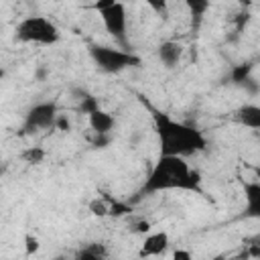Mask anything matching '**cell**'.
<instances>
[{
    "instance_id": "d6986e66",
    "label": "cell",
    "mask_w": 260,
    "mask_h": 260,
    "mask_svg": "<svg viewBox=\"0 0 260 260\" xmlns=\"http://www.w3.org/2000/svg\"><path fill=\"white\" fill-rule=\"evenodd\" d=\"M171 260H195V258H193L191 250H187V248H175L173 254H171Z\"/></svg>"
},
{
    "instance_id": "ba28073f",
    "label": "cell",
    "mask_w": 260,
    "mask_h": 260,
    "mask_svg": "<svg viewBox=\"0 0 260 260\" xmlns=\"http://www.w3.org/2000/svg\"><path fill=\"white\" fill-rule=\"evenodd\" d=\"M87 124H89V128H91L93 134L110 136V132H112V128H114L116 122H114V116H112L110 112L98 108V110H93L91 114H87Z\"/></svg>"
},
{
    "instance_id": "e0dca14e",
    "label": "cell",
    "mask_w": 260,
    "mask_h": 260,
    "mask_svg": "<svg viewBox=\"0 0 260 260\" xmlns=\"http://www.w3.org/2000/svg\"><path fill=\"white\" fill-rule=\"evenodd\" d=\"M150 228H152V223H150L148 219H136V221L130 223V230H132L134 234H142V236H146V234L150 232Z\"/></svg>"
},
{
    "instance_id": "4fadbf2b",
    "label": "cell",
    "mask_w": 260,
    "mask_h": 260,
    "mask_svg": "<svg viewBox=\"0 0 260 260\" xmlns=\"http://www.w3.org/2000/svg\"><path fill=\"white\" fill-rule=\"evenodd\" d=\"M87 211L95 217H108V211H110V201L104 199V197H93L89 203H87Z\"/></svg>"
},
{
    "instance_id": "d4e9b609",
    "label": "cell",
    "mask_w": 260,
    "mask_h": 260,
    "mask_svg": "<svg viewBox=\"0 0 260 260\" xmlns=\"http://www.w3.org/2000/svg\"><path fill=\"white\" fill-rule=\"evenodd\" d=\"M0 175H2V162H0Z\"/></svg>"
},
{
    "instance_id": "603a6c76",
    "label": "cell",
    "mask_w": 260,
    "mask_h": 260,
    "mask_svg": "<svg viewBox=\"0 0 260 260\" xmlns=\"http://www.w3.org/2000/svg\"><path fill=\"white\" fill-rule=\"evenodd\" d=\"M211 260H230V258H228V256H223V254H219V256H213Z\"/></svg>"
},
{
    "instance_id": "6da1fadb",
    "label": "cell",
    "mask_w": 260,
    "mask_h": 260,
    "mask_svg": "<svg viewBox=\"0 0 260 260\" xmlns=\"http://www.w3.org/2000/svg\"><path fill=\"white\" fill-rule=\"evenodd\" d=\"M197 191L201 193V175L191 169V165L181 156H158L154 167L150 169L144 185V193H160V191Z\"/></svg>"
},
{
    "instance_id": "ac0fdd59",
    "label": "cell",
    "mask_w": 260,
    "mask_h": 260,
    "mask_svg": "<svg viewBox=\"0 0 260 260\" xmlns=\"http://www.w3.org/2000/svg\"><path fill=\"white\" fill-rule=\"evenodd\" d=\"M85 114H91L93 110H98L100 106H98V100L95 98H91V95H85V98H81V106H79Z\"/></svg>"
},
{
    "instance_id": "7a4b0ae2",
    "label": "cell",
    "mask_w": 260,
    "mask_h": 260,
    "mask_svg": "<svg viewBox=\"0 0 260 260\" xmlns=\"http://www.w3.org/2000/svg\"><path fill=\"white\" fill-rule=\"evenodd\" d=\"M154 130L158 136V146L162 156H191L207 146L201 130L171 118L169 114L154 112Z\"/></svg>"
},
{
    "instance_id": "7402d4cb",
    "label": "cell",
    "mask_w": 260,
    "mask_h": 260,
    "mask_svg": "<svg viewBox=\"0 0 260 260\" xmlns=\"http://www.w3.org/2000/svg\"><path fill=\"white\" fill-rule=\"evenodd\" d=\"M148 6H150V8H154V10H158L160 14H165V12H167V2H148Z\"/></svg>"
},
{
    "instance_id": "277c9868",
    "label": "cell",
    "mask_w": 260,
    "mask_h": 260,
    "mask_svg": "<svg viewBox=\"0 0 260 260\" xmlns=\"http://www.w3.org/2000/svg\"><path fill=\"white\" fill-rule=\"evenodd\" d=\"M89 55H91L93 63L106 73H120V71L130 69L140 63V57H136L134 53H130L126 49L108 47V45H93L89 49Z\"/></svg>"
},
{
    "instance_id": "cb8c5ba5",
    "label": "cell",
    "mask_w": 260,
    "mask_h": 260,
    "mask_svg": "<svg viewBox=\"0 0 260 260\" xmlns=\"http://www.w3.org/2000/svg\"><path fill=\"white\" fill-rule=\"evenodd\" d=\"M2 75H4V71H2V69H0V77H2Z\"/></svg>"
},
{
    "instance_id": "30bf717a",
    "label": "cell",
    "mask_w": 260,
    "mask_h": 260,
    "mask_svg": "<svg viewBox=\"0 0 260 260\" xmlns=\"http://www.w3.org/2000/svg\"><path fill=\"white\" fill-rule=\"evenodd\" d=\"M236 120L246 128L258 130L260 128V108L256 104H244L242 108L236 110Z\"/></svg>"
},
{
    "instance_id": "5b68a950",
    "label": "cell",
    "mask_w": 260,
    "mask_h": 260,
    "mask_svg": "<svg viewBox=\"0 0 260 260\" xmlns=\"http://www.w3.org/2000/svg\"><path fill=\"white\" fill-rule=\"evenodd\" d=\"M100 12V18L104 22V28L118 41V43H126V28H128V14H126V6L122 2H98L93 6Z\"/></svg>"
},
{
    "instance_id": "ffe728a7",
    "label": "cell",
    "mask_w": 260,
    "mask_h": 260,
    "mask_svg": "<svg viewBox=\"0 0 260 260\" xmlns=\"http://www.w3.org/2000/svg\"><path fill=\"white\" fill-rule=\"evenodd\" d=\"M187 6H189V10L193 12V16H197V18H201V14L209 8V4H207V2H189Z\"/></svg>"
},
{
    "instance_id": "44dd1931",
    "label": "cell",
    "mask_w": 260,
    "mask_h": 260,
    "mask_svg": "<svg viewBox=\"0 0 260 260\" xmlns=\"http://www.w3.org/2000/svg\"><path fill=\"white\" fill-rule=\"evenodd\" d=\"M55 128H59V130H69L71 128V124H69V118L65 116V114H57V118H55Z\"/></svg>"
},
{
    "instance_id": "2e32d148",
    "label": "cell",
    "mask_w": 260,
    "mask_h": 260,
    "mask_svg": "<svg viewBox=\"0 0 260 260\" xmlns=\"http://www.w3.org/2000/svg\"><path fill=\"white\" fill-rule=\"evenodd\" d=\"M22 246H24V254L26 256H35L41 250V240L35 234H26L24 240H22Z\"/></svg>"
},
{
    "instance_id": "3957f363",
    "label": "cell",
    "mask_w": 260,
    "mask_h": 260,
    "mask_svg": "<svg viewBox=\"0 0 260 260\" xmlns=\"http://www.w3.org/2000/svg\"><path fill=\"white\" fill-rule=\"evenodd\" d=\"M16 39L32 45H55L61 39V32L51 18L32 14V16H24L16 24Z\"/></svg>"
},
{
    "instance_id": "8fae6325",
    "label": "cell",
    "mask_w": 260,
    "mask_h": 260,
    "mask_svg": "<svg viewBox=\"0 0 260 260\" xmlns=\"http://www.w3.org/2000/svg\"><path fill=\"white\" fill-rule=\"evenodd\" d=\"M106 258H108V252H106V246L102 242L85 244L75 256V260H106Z\"/></svg>"
},
{
    "instance_id": "484cf974",
    "label": "cell",
    "mask_w": 260,
    "mask_h": 260,
    "mask_svg": "<svg viewBox=\"0 0 260 260\" xmlns=\"http://www.w3.org/2000/svg\"><path fill=\"white\" fill-rule=\"evenodd\" d=\"M55 260H63V258H55Z\"/></svg>"
},
{
    "instance_id": "7c38bea8",
    "label": "cell",
    "mask_w": 260,
    "mask_h": 260,
    "mask_svg": "<svg viewBox=\"0 0 260 260\" xmlns=\"http://www.w3.org/2000/svg\"><path fill=\"white\" fill-rule=\"evenodd\" d=\"M246 201H248L250 215H258V211H260V185L256 181L246 185Z\"/></svg>"
},
{
    "instance_id": "9a60e30c",
    "label": "cell",
    "mask_w": 260,
    "mask_h": 260,
    "mask_svg": "<svg viewBox=\"0 0 260 260\" xmlns=\"http://www.w3.org/2000/svg\"><path fill=\"white\" fill-rule=\"evenodd\" d=\"M128 213H132V205H130V203L118 201V199L110 201V211H108V215H112V217H124V215H128Z\"/></svg>"
},
{
    "instance_id": "8992f818",
    "label": "cell",
    "mask_w": 260,
    "mask_h": 260,
    "mask_svg": "<svg viewBox=\"0 0 260 260\" xmlns=\"http://www.w3.org/2000/svg\"><path fill=\"white\" fill-rule=\"evenodd\" d=\"M57 106L55 102H41L35 104L26 116H24V130L28 132H37V130H47L51 126H55V118H57Z\"/></svg>"
},
{
    "instance_id": "52a82bcc",
    "label": "cell",
    "mask_w": 260,
    "mask_h": 260,
    "mask_svg": "<svg viewBox=\"0 0 260 260\" xmlns=\"http://www.w3.org/2000/svg\"><path fill=\"white\" fill-rule=\"evenodd\" d=\"M169 244H171V238H169L167 232H148V234L144 236V240L140 242L138 258L144 260V258L162 256V254L169 250Z\"/></svg>"
},
{
    "instance_id": "5bb4252c",
    "label": "cell",
    "mask_w": 260,
    "mask_h": 260,
    "mask_svg": "<svg viewBox=\"0 0 260 260\" xmlns=\"http://www.w3.org/2000/svg\"><path fill=\"white\" fill-rule=\"evenodd\" d=\"M20 156H22V160L28 162V165H41V162L45 160L47 152H45V148H41V146H28V148L22 150Z\"/></svg>"
},
{
    "instance_id": "9c48e42d",
    "label": "cell",
    "mask_w": 260,
    "mask_h": 260,
    "mask_svg": "<svg viewBox=\"0 0 260 260\" xmlns=\"http://www.w3.org/2000/svg\"><path fill=\"white\" fill-rule=\"evenodd\" d=\"M181 57H183V45L181 43H177V41H165V43H160V47H158V59H160V63L165 67L179 65Z\"/></svg>"
}]
</instances>
